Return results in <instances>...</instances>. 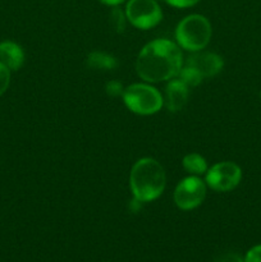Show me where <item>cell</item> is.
<instances>
[{
    "instance_id": "1",
    "label": "cell",
    "mask_w": 261,
    "mask_h": 262,
    "mask_svg": "<svg viewBox=\"0 0 261 262\" xmlns=\"http://www.w3.org/2000/svg\"><path fill=\"white\" fill-rule=\"evenodd\" d=\"M183 67V54L178 43L158 38L146 43L136 61L138 77L147 83L169 81L178 76Z\"/></svg>"
},
{
    "instance_id": "2",
    "label": "cell",
    "mask_w": 261,
    "mask_h": 262,
    "mask_svg": "<svg viewBox=\"0 0 261 262\" xmlns=\"http://www.w3.org/2000/svg\"><path fill=\"white\" fill-rule=\"evenodd\" d=\"M165 170L155 159L142 158L132 166L129 187L138 202H151L159 199L165 189Z\"/></svg>"
},
{
    "instance_id": "3",
    "label": "cell",
    "mask_w": 261,
    "mask_h": 262,
    "mask_svg": "<svg viewBox=\"0 0 261 262\" xmlns=\"http://www.w3.org/2000/svg\"><path fill=\"white\" fill-rule=\"evenodd\" d=\"M211 23L201 14H191L178 23L176 28V40L181 49L187 51H201L211 40Z\"/></svg>"
},
{
    "instance_id": "4",
    "label": "cell",
    "mask_w": 261,
    "mask_h": 262,
    "mask_svg": "<svg viewBox=\"0 0 261 262\" xmlns=\"http://www.w3.org/2000/svg\"><path fill=\"white\" fill-rule=\"evenodd\" d=\"M123 101L132 113L153 115L164 105V99L158 89L147 83H133L123 91Z\"/></svg>"
},
{
    "instance_id": "5",
    "label": "cell",
    "mask_w": 261,
    "mask_h": 262,
    "mask_svg": "<svg viewBox=\"0 0 261 262\" xmlns=\"http://www.w3.org/2000/svg\"><path fill=\"white\" fill-rule=\"evenodd\" d=\"M124 13L128 22L138 30H150L163 19L161 8L155 0H129Z\"/></svg>"
},
{
    "instance_id": "6",
    "label": "cell",
    "mask_w": 261,
    "mask_h": 262,
    "mask_svg": "<svg viewBox=\"0 0 261 262\" xmlns=\"http://www.w3.org/2000/svg\"><path fill=\"white\" fill-rule=\"evenodd\" d=\"M242 170L233 161H220L207 169L205 183L216 192H229L240 184Z\"/></svg>"
},
{
    "instance_id": "7",
    "label": "cell",
    "mask_w": 261,
    "mask_h": 262,
    "mask_svg": "<svg viewBox=\"0 0 261 262\" xmlns=\"http://www.w3.org/2000/svg\"><path fill=\"white\" fill-rule=\"evenodd\" d=\"M206 197V183L200 177L182 179L174 189V202L181 210L188 211L199 207Z\"/></svg>"
},
{
    "instance_id": "8",
    "label": "cell",
    "mask_w": 261,
    "mask_h": 262,
    "mask_svg": "<svg viewBox=\"0 0 261 262\" xmlns=\"http://www.w3.org/2000/svg\"><path fill=\"white\" fill-rule=\"evenodd\" d=\"M187 66L196 69L204 78L215 76L219 73L224 67V61L220 55L209 51H196L193 55L189 56L186 61Z\"/></svg>"
},
{
    "instance_id": "9",
    "label": "cell",
    "mask_w": 261,
    "mask_h": 262,
    "mask_svg": "<svg viewBox=\"0 0 261 262\" xmlns=\"http://www.w3.org/2000/svg\"><path fill=\"white\" fill-rule=\"evenodd\" d=\"M188 100V86L183 83L179 78L169 79L165 87V102L169 112L177 113L183 109Z\"/></svg>"
},
{
    "instance_id": "10",
    "label": "cell",
    "mask_w": 261,
    "mask_h": 262,
    "mask_svg": "<svg viewBox=\"0 0 261 262\" xmlns=\"http://www.w3.org/2000/svg\"><path fill=\"white\" fill-rule=\"evenodd\" d=\"M0 61L10 71H18L25 63V53L18 43L3 41L0 43Z\"/></svg>"
},
{
    "instance_id": "11",
    "label": "cell",
    "mask_w": 261,
    "mask_h": 262,
    "mask_svg": "<svg viewBox=\"0 0 261 262\" xmlns=\"http://www.w3.org/2000/svg\"><path fill=\"white\" fill-rule=\"evenodd\" d=\"M182 165H183L184 170L191 174V176L200 177L202 174H206L207 171L206 160H205L204 156L196 152L187 154L183 160H182Z\"/></svg>"
},
{
    "instance_id": "12",
    "label": "cell",
    "mask_w": 261,
    "mask_h": 262,
    "mask_svg": "<svg viewBox=\"0 0 261 262\" xmlns=\"http://www.w3.org/2000/svg\"><path fill=\"white\" fill-rule=\"evenodd\" d=\"M87 64L94 69H104V71H109L117 67L118 61L110 54L104 53V51H94L87 58Z\"/></svg>"
},
{
    "instance_id": "13",
    "label": "cell",
    "mask_w": 261,
    "mask_h": 262,
    "mask_svg": "<svg viewBox=\"0 0 261 262\" xmlns=\"http://www.w3.org/2000/svg\"><path fill=\"white\" fill-rule=\"evenodd\" d=\"M177 78L181 79V81L183 82L186 86L196 87V86H199L200 83H201L202 79H204V77H202L201 74H200L199 72L196 71V69L192 68V67L187 66V64H186V66L182 67V68H181V71H179Z\"/></svg>"
},
{
    "instance_id": "14",
    "label": "cell",
    "mask_w": 261,
    "mask_h": 262,
    "mask_svg": "<svg viewBox=\"0 0 261 262\" xmlns=\"http://www.w3.org/2000/svg\"><path fill=\"white\" fill-rule=\"evenodd\" d=\"M125 13H123V10L120 8L113 7L112 12H110V26L113 27V30L118 33H122L125 28Z\"/></svg>"
},
{
    "instance_id": "15",
    "label": "cell",
    "mask_w": 261,
    "mask_h": 262,
    "mask_svg": "<svg viewBox=\"0 0 261 262\" xmlns=\"http://www.w3.org/2000/svg\"><path fill=\"white\" fill-rule=\"evenodd\" d=\"M10 83V69L0 61V96L8 90Z\"/></svg>"
},
{
    "instance_id": "16",
    "label": "cell",
    "mask_w": 261,
    "mask_h": 262,
    "mask_svg": "<svg viewBox=\"0 0 261 262\" xmlns=\"http://www.w3.org/2000/svg\"><path fill=\"white\" fill-rule=\"evenodd\" d=\"M105 90H106L107 95L115 97V96H119V95H123L124 87H123V84L120 83L119 81H110L106 83Z\"/></svg>"
},
{
    "instance_id": "17",
    "label": "cell",
    "mask_w": 261,
    "mask_h": 262,
    "mask_svg": "<svg viewBox=\"0 0 261 262\" xmlns=\"http://www.w3.org/2000/svg\"><path fill=\"white\" fill-rule=\"evenodd\" d=\"M245 262H261V245L255 246L246 253Z\"/></svg>"
},
{
    "instance_id": "18",
    "label": "cell",
    "mask_w": 261,
    "mask_h": 262,
    "mask_svg": "<svg viewBox=\"0 0 261 262\" xmlns=\"http://www.w3.org/2000/svg\"><path fill=\"white\" fill-rule=\"evenodd\" d=\"M165 2L174 8H189L196 5L200 0H165Z\"/></svg>"
},
{
    "instance_id": "19",
    "label": "cell",
    "mask_w": 261,
    "mask_h": 262,
    "mask_svg": "<svg viewBox=\"0 0 261 262\" xmlns=\"http://www.w3.org/2000/svg\"><path fill=\"white\" fill-rule=\"evenodd\" d=\"M219 262H245V260H242V257L237 253H227L220 258Z\"/></svg>"
},
{
    "instance_id": "20",
    "label": "cell",
    "mask_w": 261,
    "mask_h": 262,
    "mask_svg": "<svg viewBox=\"0 0 261 262\" xmlns=\"http://www.w3.org/2000/svg\"><path fill=\"white\" fill-rule=\"evenodd\" d=\"M100 2H101L102 4H105V5H110V7H117V5L124 3L125 0H100Z\"/></svg>"
},
{
    "instance_id": "21",
    "label": "cell",
    "mask_w": 261,
    "mask_h": 262,
    "mask_svg": "<svg viewBox=\"0 0 261 262\" xmlns=\"http://www.w3.org/2000/svg\"><path fill=\"white\" fill-rule=\"evenodd\" d=\"M260 97H261V92H260Z\"/></svg>"
}]
</instances>
